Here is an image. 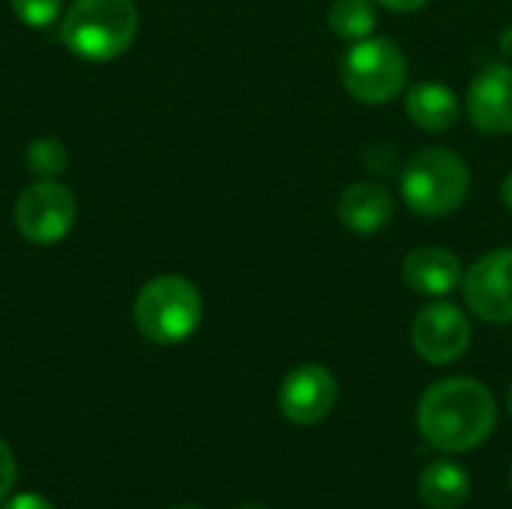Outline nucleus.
I'll return each mask as SVG.
<instances>
[{"label": "nucleus", "mask_w": 512, "mask_h": 509, "mask_svg": "<svg viewBox=\"0 0 512 509\" xmlns=\"http://www.w3.org/2000/svg\"><path fill=\"white\" fill-rule=\"evenodd\" d=\"M498 423V405L486 384L474 378L435 381L417 405V429L423 441L441 453L477 450Z\"/></svg>", "instance_id": "nucleus-1"}, {"label": "nucleus", "mask_w": 512, "mask_h": 509, "mask_svg": "<svg viewBox=\"0 0 512 509\" xmlns=\"http://www.w3.org/2000/svg\"><path fill=\"white\" fill-rule=\"evenodd\" d=\"M24 162L30 168V174L42 177V180H54L57 174L66 171L69 165V153L63 147L60 138H36L27 153H24Z\"/></svg>", "instance_id": "nucleus-16"}, {"label": "nucleus", "mask_w": 512, "mask_h": 509, "mask_svg": "<svg viewBox=\"0 0 512 509\" xmlns=\"http://www.w3.org/2000/svg\"><path fill=\"white\" fill-rule=\"evenodd\" d=\"M468 309L489 324L512 321V249H492L462 276Z\"/></svg>", "instance_id": "nucleus-8"}, {"label": "nucleus", "mask_w": 512, "mask_h": 509, "mask_svg": "<svg viewBox=\"0 0 512 509\" xmlns=\"http://www.w3.org/2000/svg\"><path fill=\"white\" fill-rule=\"evenodd\" d=\"M204 318V300L198 288L183 276L150 279L132 306V321L138 333L153 345L186 342Z\"/></svg>", "instance_id": "nucleus-4"}, {"label": "nucleus", "mask_w": 512, "mask_h": 509, "mask_svg": "<svg viewBox=\"0 0 512 509\" xmlns=\"http://www.w3.org/2000/svg\"><path fill=\"white\" fill-rule=\"evenodd\" d=\"M177 509H195V507H177Z\"/></svg>", "instance_id": "nucleus-26"}, {"label": "nucleus", "mask_w": 512, "mask_h": 509, "mask_svg": "<svg viewBox=\"0 0 512 509\" xmlns=\"http://www.w3.org/2000/svg\"><path fill=\"white\" fill-rule=\"evenodd\" d=\"M498 48H501V57H504V63H510L512 66V24L501 33V39H498Z\"/></svg>", "instance_id": "nucleus-22"}, {"label": "nucleus", "mask_w": 512, "mask_h": 509, "mask_svg": "<svg viewBox=\"0 0 512 509\" xmlns=\"http://www.w3.org/2000/svg\"><path fill=\"white\" fill-rule=\"evenodd\" d=\"M366 165H369L375 174H393V171H396V150H390L387 144H375V147H369V153H366Z\"/></svg>", "instance_id": "nucleus-19"}, {"label": "nucleus", "mask_w": 512, "mask_h": 509, "mask_svg": "<svg viewBox=\"0 0 512 509\" xmlns=\"http://www.w3.org/2000/svg\"><path fill=\"white\" fill-rule=\"evenodd\" d=\"M0 509H54V504L48 498L36 495V492H21V495L9 498Z\"/></svg>", "instance_id": "nucleus-20"}, {"label": "nucleus", "mask_w": 512, "mask_h": 509, "mask_svg": "<svg viewBox=\"0 0 512 509\" xmlns=\"http://www.w3.org/2000/svg\"><path fill=\"white\" fill-rule=\"evenodd\" d=\"M501 201H504V207L512 213V171L504 177V183H501Z\"/></svg>", "instance_id": "nucleus-23"}, {"label": "nucleus", "mask_w": 512, "mask_h": 509, "mask_svg": "<svg viewBox=\"0 0 512 509\" xmlns=\"http://www.w3.org/2000/svg\"><path fill=\"white\" fill-rule=\"evenodd\" d=\"M471 192L468 162L447 147H423L402 168V198L411 213L438 219L456 213Z\"/></svg>", "instance_id": "nucleus-2"}, {"label": "nucleus", "mask_w": 512, "mask_h": 509, "mask_svg": "<svg viewBox=\"0 0 512 509\" xmlns=\"http://www.w3.org/2000/svg\"><path fill=\"white\" fill-rule=\"evenodd\" d=\"M510 486H512V471H510Z\"/></svg>", "instance_id": "nucleus-27"}, {"label": "nucleus", "mask_w": 512, "mask_h": 509, "mask_svg": "<svg viewBox=\"0 0 512 509\" xmlns=\"http://www.w3.org/2000/svg\"><path fill=\"white\" fill-rule=\"evenodd\" d=\"M405 111L411 123L423 132H450L459 123V96L441 81H420L405 96Z\"/></svg>", "instance_id": "nucleus-13"}, {"label": "nucleus", "mask_w": 512, "mask_h": 509, "mask_svg": "<svg viewBox=\"0 0 512 509\" xmlns=\"http://www.w3.org/2000/svg\"><path fill=\"white\" fill-rule=\"evenodd\" d=\"M339 399L333 372L321 363H303L291 369L279 384V411L297 426H318L330 417Z\"/></svg>", "instance_id": "nucleus-9"}, {"label": "nucleus", "mask_w": 512, "mask_h": 509, "mask_svg": "<svg viewBox=\"0 0 512 509\" xmlns=\"http://www.w3.org/2000/svg\"><path fill=\"white\" fill-rule=\"evenodd\" d=\"M396 213L393 192L381 183L360 180L342 189L339 195V222L351 228L354 234H375L384 225H390Z\"/></svg>", "instance_id": "nucleus-12"}, {"label": "nucleus", "mask_w": 512, "mask_h": 509, "mask_svg": "<svg viewBox=\"0 0 512 509\" xmlns=\"http://www.w3.org/2000/svg\"><path fill=\"white\" fill-rule=\"evenodd\" d=\"M75 195L57 180H39L27 186L12 210L18 234L33 246L60 243L75 225Z\"/></svg>", "instance_id": "nucleus-6"}, {"label": "nucleus", "mask_w": 512, "mask_h": 509, "mask_svg": "<svg viewBox=\"0 0 512 509\" xmlns=\"http://www.w3.org/2000/svg\"><path fill=\"white\" fill-rule=\"evenodd\" d=\"M12 3V12L27 24V27H51L63 9V0H9Z\"/></svg>", "instance_id": "nucleus-17"}, {"label": "nucleus", "mask_w": 512, "mask_h": 509, "mask_svg": "<svg viewBox=\"0 0 512 509\" xmlns=\"http://www.w3.org/2000/svg\"><path fill=\"white\" fill-rule=\"evenodd\" d=\"M15 480H18L15 456H12V450L6 447V441L0 438V501L15 489Z\"/></svg>", "instance_id": "nucleus-18"}, {"label": "nucleus", "mask_w": 512, "mask_h": 509, "mask_svg": "<svg viewBox=\"0 0 512 509\" xmlns=\"http://www.w3.org/2000/svg\"><path fill=\"white\" fill-rule=\"evenodd\" d=\"M507 408H510V414H512V384H510V390H507Z\"/></svg>", "instance_id": "nucleus-24"}, {"label": "nucleus", "mask_w": 512, "mask_h": 509, "mask_svg": "<svg viewBox=\"0 0 512 509\" xmlns=\"http://www.w3.org/2000/svg\"><path fill=\"white\" fill-rule=\"evenodd\" d=\"M465 267L456 252L444 246H417L402 261V279L414 294L423 297H447L462 285Z\"/></svg>", "instance_id": "nucleus-11"}, {"label": "nucleus", "mask_w": 512, "mask_h": 509, "mask_svg": "<svg viewBox=\"0 0 512 509\" xmlns=\"http://www.w3.org/2000/svg\"><path fill=\"white\" fill-rule=\"evenodd\" d=\"M417 495L429 509H459L471 495V477L456 462H432L417 480Z\"/></svg>", "instance_id": "nucleus-14"}, {"label": "nucleus", "mask_w": 512, "mask_h": 509, "mask_svg": "<svg viewBox=\"0 0 512 509\" xmlns=\"http://www.w3.org/2000/svg\"><path fill=\"white\" fill-rule=\"evenodd\" d=\"M240 509H270V507H258V504H252V507H240Z\"/></svg>", "instance_id": "nucleus-25"}, {"label": "nucleus", "mask_w": 512, "mask_h": 509, "mask_svg": "<svg viewBox=\"0 0 512 509\" xmlns=\"http://www.w3.org/2000/svg\"><path fill=\"white\" fill-rule=\"evenodd\" d=\"M411 345L426 363L450 366L471 348V321L456 303L435 300L417 312L411 324Z\"/></svg>", "instance_id": "nucleus-7"}, {"label": "nucleus", "mask_w": 512, "mask_h": 509, "mask_svg": "<svg viewBox=\"0 0 512 509\" xmlns=\"http://www.w3.org/2000/svg\"><path fill=\"white\" fill-rule=\"evenodd\" d=\"M468 117L486 135L512 132V66L489 63L468 90Z\"/></svg>", "instance_id": "nucleus-10"}, {"label": "nucleus", "mask_w": 512, "mask_h": 509, "mask_svg": "<svg viewBox=\"0 0 512 509\" xmlns=\"http://www.w3.org/2000/svg\"><path fill=\"white\" fill-rule=\"evenodd\" d=\"M375 3H381V6H387L393 12H417L426 3H432V0H375Z\"/></svg>", "instance_id": "nucleus-21"}, {"label": "nucleus", "mask_w": 512, "mask_h": 509, "mask_svg": "<svg viewBox=\"0 0 512 509\" xmlns=\"http://www.w3.org/2000/svg\"><path fill=\"white\" fill-rule=\"evenodd\" d=\"M342 84L363 105H384L408 84V60L402 48L384 36L354 42L342 57Z\"/></svg>", "instance_id": "nucleus-5"}, {"label": "nucleus", "mask_w": 512, "mask_h": 509, "mask_svg": "<svg viewBox=\"0 0 512 509\" xmlns=\"http://www.w3.org/2000/svg\"><path fill=\"white\" fill-rule=\"evenodd\" d=\"M60 36L81 60H114L129 51L138 36V6L132 0H75L63 18Z\"/></svg>", "instance_id": "nucleus-3"}, {"label": "nucleus", "mask_w": 512, "mask_h": 509, "mask_svg": "<svg viewBox=\"0 0 512 509\" xmlns=\"http://www.w3.org/2000/svg\"><path fill=\"white\" fill-rule=\"evenodd\" d=\"M327 24H330L333 36H339L345 42L369 39L378 24L375 0H333L327 9Z\"/></svg>", "instance_id": "nucleus-15"}]
</instances>
